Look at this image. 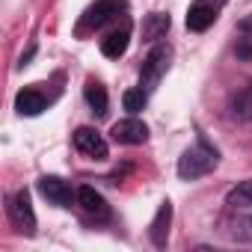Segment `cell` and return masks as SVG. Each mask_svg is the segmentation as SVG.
Segmentation results:
<instances>
[{
    "mask_svg": "<svg viewBox=\"0 0 252 252\" xmlns=\"http://www.w3.org/2000/svg\"><path fill=\"white\" fill-rule=\"evenodd\" d=\"M222 3L225 0H193L190 9H187V30L190 33H205L220 18Z\"/></svg>",
    "mask_w": 252,
    "mask_h": 252,
    "instance_id": "277c9868",
    "label": "cell"
},
{
    "mask_svg": "<svg viewBox=\"0 0 252 252\" xmlns=\"http://www.w3.org/2000/svg\"><path fill=\"white\" fill-rule=\"evenodd\" d=\"M74 149H77L80 155H86L89 160H107V155H110L107 140H104L95 128H89V125H83V128L74 131Z\"/></svg>",
    "mask_w": 252,
    "mask_h": 252,
    "instance_id": "8992f818",
    "label": "cell"
},
{
    "mask_svg": "<svg viewBox=\"0 0 252 252\" xmlns=\"http://www.w3.org/2000/svg\"><path fill=\"white\" fill-rule=\"evenodd\" d=\"M45 107H48V98H45V92L36 89V86H24V89L15 95V110H18L21 116H39Z\"/></svg>",
    "mask_w": 252,
    "mask_h": 252,
    "instance_id": "30bf717a",
    "label": "cell"
},
{
    "mask_svg": "<svg viewBox=\"0 0 252 252\" xmlns=\"http://www.w3.org/2000/svg\"><path fill=\"white\" fill-rule=\"evenodd\" d=\"M169 220H172V205L163 202V205L158 208V217L152 220V243H155L158 249L166 246V237H169Z\"/></svg>",
    "mask_w": 252,
    "mask_h": 252,
    "instance_id": "7c38bea8",
    "label": "cell"
},
{
    "mask_svg": "<svg viewBox=\"0 0 252 252\" xmlns=\"http://www.w3.org/2000/svg\"><path fill=\"white\" fill-rule=\"evenodd\" d=\"M146 101H149V92L140 86V89H128V92H125L122 95V104H125V110H128L131 116H137L143 107H146Z\"/></svg>",
    "mask_w": 252,
    "mask_h": 252,
    "instance_id": "2e32d148",
    "label": "cell"
},
{
    "mask_svg": "<svg viewBox=\"0 0 252 252\" xmlns=\"http://www.w3.org/2000/svg\"><path fill=\"white\" fill-rule=\"evenodd\" d=\"M110 134H113V140L119 146H143L149 140V125L143 119H137V116H128V119L116 122L110 128Z\"/></svg>",
    "mask_w": 252,
    "mask_h": 252,
    "instance_id": "5b68a950",
    "label": "cell"
},
{
    "mask_svg": "<svg viewBox=\"0 0 252 252\" xmlns=\"http://www.w3.org/2000/svg\"><path fill=\"white\" fill-rule=\"evenodd\" d=\"M166 30H169V15H163V12H152V15L146 18V24H143V36H146L149 42L163 39Z\"/></svg>",
    "mask_w": 252,
    "mask_h": 252,
    "instance_id": "5bb4252c",
    "label": "cell"
},
{
    "mask_svg": "<svg viewBox=\"0 0 252 252\" xmlns=\"http://www.w3.org/2000/svg\"><path fill=\"white\" fill-rule=\"evenodd\" d=\"M9 217H12V222H15V228L21 234H33L36 231V214H33V205H30V193L27 190H18L9 199Z\"/></svg>",
    "mask_w": 252,
    "mask_h": 252,
    "instance_id": "ba28073f",
    "label": "cell"
},
{
    "mask_svg": "<svg viewBox=\"0 0 252 252\" xmlns=\"http://www.w3.org/2000/svg\"><path fill=\"white\" fill-rule=\"evenodd\" d=\"M225 205H228V208H234V211L252 208V178H249V181H240V184L225 196Z\"/></svg>",
    "mask_w": 252,
    "mask_h": 252,
    "instance_id": "9a60e30c",
    "label": "cell"
},
{
    "mask_svg": "<svg viewBox=\"0 0 252 252\" xmlns=\"http://www.w3.org/2000/svg\"><path fill=\"white\" fill-rule=\"evenodd\" d=\"M217 163H220L217 149H214V146H208V143H205V137H199V143H196V146H190V149L178 158V175H181L184 181H193V178H202V175L214 172V169H217Z\"/></svg>",
    "mask_w": 252,
    "mask_h": 252,
    "instance_id": "6da1fadb",
    "label": "cell"
},
{
    "mask_svg": "<svg viewBox=\"0 0 252 252\" xmlns=\"http://www.w3.org/2000/svg\"><path fill=\"white\" fill-rule=\"evenodd\" d=\"M83 98H86V104L92 107L95 116H104V113H107V89H104L98 80H86V86H83Z\"/></svg>",
    "mask_w": 252,
    "mask_h": 252,
    "instance_id": "4fadbf2b",
    "label": "cell"
},
{
    "mask_svg": "<svg viewBox=\"0 0 252 252\" xmlns=\"http://www.w3.org/2000/svg\"><path fill=\"white\" fill-rule=\"evenodd\" d=\"M234 113H237L240 119H252V83L234 98Z\"/></svg>",
    "mask_w": 252,
    "mask_h": 252,
    "instance_id": "e0dca14e",
    "label": "cell"
},
{
    "mask_svg": "<svg viewBox=\"0 0 252 252\" xmlns=\"http://www.w3.org/2000/svg\"><path fill=\"white\" fill-rule=\"evenodd\" d=\"M128 45H131V24L125 21L122 27L110 30V33L101 39V54H104L107 60H119V57H125Z\"/></svg>",
    "mask_w": 252,
    "mask_h": 252,
    "instance_id": "9c48e42d",
    "label": "cell"
},
{
    "mask_svg": "<svg viewBox=\"0 0 252 252\" xmlns=\"http://www.w3.org/2000/svg\"><path fill=\"white\" fill-rule=\"evenodd\" d=\"M39 193L51 205H57V208H71V199H77V193L71 190V184L63 181L60 175H42L39 178Z\"/></svg>",
    "mask_w": 252,
    "mask_h": 252,
    "instance_id": "52a82bcc",
    "label": "cell"
},
{
    "mask_svg": "<svg viewBox=\"0 0 252 252\" xmlns=\"http://www.w3.org/2000/svg\"><path fill=\"white\" fill-rule=\"evenodd\" d=\"M119 12H128V3H125V0H95L80 18V33L110 24L113 18H119Z\"/></svg>",
    "mask_w": 252,
    "mask_h": 252,
    "instance_id": "3957f363",
    "label": "cell"
},
{
    "mask_svg": "<svg viewBox=\"0 0 252 252\" xmlns=\"http://www.w3.org/2000/svg\"><path fill=\"white\" fill-rule=\"evenodd\" d=\"M77 205H80L89 217H95V220H107V217H110V205H107V199H104L95 187H80V190H77Z\"/></svg>",
    "mask_w": 252,
    "mask_h": 252,
    "instance_id": "8fae6325",
    "label": "cell"
},
{
    "mask_svg": "<svg viewBox=\"0 0 252 252\" xmlns=\"http://www.w3.org/2000/svg\"><path fill=\"white\" fill-rule=\"evenodd\" d=\"M169 48L166 45H155L152 51H149V57L143 60V68H140V86L146 89V92H152L158 83H160V77L166 74V68H169Z\"/></svg>",
    "mask_w": 252,
    "mask_h": 252,
    "instance_id": "7a4b0ae2",
    "label": "cell"
}]
</instances>
